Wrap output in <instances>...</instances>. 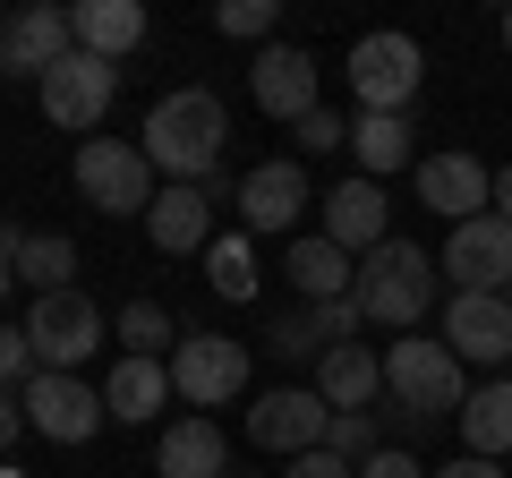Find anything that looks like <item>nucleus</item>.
<instances>
[{
	"mask_svg": "<svg viewBox=\"0 0 512 478\" xmlns=\"http://www.w3.org/2000/svg\"><path fill=\"white\" fill-rule=\"evenodd\" d=\"M495 214H504V222H512V163H504V171H495Z\"/></svg>",
	"mask_w": 512,
	"mask_h": 478,
	"instance_id": "4c0bfd02",
	"label": "nucleus"
},
{
	"mask_svg": "<svg viewBox=\"0 0 512 478\" xmlns=\"http://www.w3.org/2000/svg\"><path fill=\"white\" fill-rule=\"evenodd\" d=\"M291 478H359V470H350V461H333L325 444H316V453H299V461H291Z\"/></svg>",
	"mask_w": 512,
	"mask_h": 478,
	"instance_id": "f704fd0d",
	"label": "nucleus"
},
{
	"mask_svg": "<svg viewBox=\"0 0 512 478\" xmlns=\"http://www.w3.org/2000/svg\"><path fill=\"white\" fill-rule=\"evenodd\" d=\"M248 342H231V333H180V350H171V385H180V402L197 410H222L248 393Z\"/></svg>",
	"mask_w": 512,
	"mask_h": 478,
	"instance_id": "0eeeda50",
	"label": "nucleus"
},
{
	"mask_svg": "<svg viewBox=\"0 0 512 478\" xmlns=\"http://www.w3.org/2000/svg\"><path fill=\"white\" fill-rule=\"evenodd\" d=\"M504 52H512V9H504Z\"/></svg>",
	"mask_w": 512,
	"mask_h": 478,
	"instance_id": "ea45409f",
	"label": "nucleus"
},
{
	"mask_svg": "<svg viewBox=\"0 0 512 478\" xmlns=\"http://www.w3.org/2000/svg\"><path fill=\"white\" fill-rule=\"evenodd\" d=\"M103 419H111V410H103V393H94L86 376H52V368H43L35 385H26V427L52 436V444H86Z\"/></svg>",
	"mask_w": 512,
	"mask_h": 478,
	"instance_id": "ddd939ff",
	"label": "nucleus"
},
{
	"mask_svg": "<svg viewBox=\"0 0 512 478\" xmlns=\"http://www.w3.org/2000/svg\"><path fill=\"white\" fill-rule=\"evenodd\" d=\"M120 342H128V359H163V350H180L171 308H163V299H128V308H120Z\"/></svg>",
	"mask_w": 512,
	"mask_h": 478,
	"instance_id": "bb28decb",
	"label": "nucleus"
},
{
	"mask_svg": "<svg viewBox=\"0 0 512 478\" xmlns=\"http://www.w3.org/2000/svg\"><path fill=\"white\" fill-rule=\"evenodd\" d=\"M214 188H180V180H163L154 188V205H146V222H154V248L163 257H205L214 248Z\"/></svg>",
	"mask_w": 512,
	"mask_h": 478,
	"instance_id": "dca6fc26",
	"label": "nucleus"
},
{
	"mask_svg": "<svg viewBox=\"0 0 512 478\" xmlns=\"http://www.w3.org/2000/svg\"><path fill=\"white\" fill-rule=\"evenodd\" d=\"M325 239L342 248V257H367V248H384V239H393V231H384V188L350 171V180L325 197Z\"/></svg>",
	"mask_w": 512,
	"mask_h": 478,
	"instance_id": "a211bd4d",
	"label": "nucleus"
},
{
	"mask_svg": "<svg viewBox=\"0 0 512 478\" xmlns=\"http://www.w3.org/2000/svg\"><path fill=\"white\" fill-rule=\"evenodd\" d=\"M419 205H427V214H444V222L461 231V222L495 214V180H487V163H478V154H427V163H419Z\"/></svg>",
	"mask_w": 512,
	"mask_h": 478,
	"instance_id": "4468645a",
	"label": "nucleus"
},
{
	"mask_svg": "<svg viewBox=\"0 0 512 478\" xmlns=\"http://www.w3.org/2000/svg\"><path fill=\"white\" fill-rule=\"evenodd\" d=\"M111 94H120V69H111V60H94V52H69L52 77H43V120L86 137V129H103Z\"/></svg>",
	"mask_w": 512,
	"mask_h": 478,
	"instance_id": "1a4fd4ad",
	"label": "nucleus"
},
{
	"mask_svg": "<svg viewBox=\"0 0 512 478\" xmlns=\"http://www.w3.org/2000/svg\"><path fill=\"white\" fill-rule=\"evenodd\" d=\"M384 393H393V410H410L419 427L444 419V410L461 419V402H470L461 359L444 350V333H436V342H393V350H384Z\"/></svg>",
	"mask_w": 512,
	"mask_h": 478,
	"instance_id": "7ed1b4c3",
	"label": "nucleus"
},
{
	"mask_svg": "<svg viewBox=\"0 0 512 478\" xmlns=\"http://www.w3.org/2000/svg\"><path fill=\"white\" fill-rule=\"evenodd\" d=\"M350 282H359V257H342L325 231L291 248V291L308 299V308H325V299H350Z\"/></svg>",
	"mask_w": 512,
	"mask_h": 478,
	"instance_id": "b1692460",
	"label": "nucleus"
},
{
	"mask_svg": "<svg viewBox=\"0 0 512 478\" xmlns=\"http://www.w3.org/2000/svg\"><path fill=\"white\" fill-rule=\"evenodd\" d=\"M18 427H26V402H18V393H0V453L18 444Z\"/></svg>",
	"mask_w": 512,
	"mask_h": 478,
	"instance_id": "e433bc0d",
	"label": "nucleus"
},
{
	"mask_svg": "<svg viewBox=\"0 0 512 478\" xmlns=\"http://www.w3.org/2000/svg\"><path fill=\"white\" fill-rule=\"evenodd\" d=\"M69 18H77V52L111 60V69L146 43V9H137V0H77Z\"/></svg>",
	"mask_w": 512,
	"mask_h": 478,
	"instance_id": "412c9836",
	"label": "nucleus"
},
{
	"mask_svg": "<svg viewBox=\"0 0 512 478\" xmlns=\"http://www.w3.org/2000/svg\"><path fill=\"white\" fill-rule=\"evenodd\" d=\"M444 350L461 368H504L512 359V308L504 291H453L444 299Z\"/></svg>",
	"mask_w": 512,
	"mask_h": 478,
	"instance_id": "9d476101",
	"label": "nucleus"
},
{
	"mask_svg": "<svg viewBox=\"0 0 512 478\" xmlns=\"http://www.w3.org/2000/svg\"><path fill=\"white\" fill-rule=\"evenodd\" d=\"M333 146H350V120H342V111H325V103H316L308 120H299V154H333Z\"/></svg>",
	"mask_w": 512,
	"mask_h": 478,
	"instance_id": "2f4dec72",
	"label": "nucleus"
},
{
	"mask_svg": "<svg viewBox=\"0 0 512 478\" xmlns=\"http://www.w3.org/2000/svg\"><path fill=\"white\" fill-rule=\"evenodd\" d=\"M103 308H94L86 291H43L35 308H26V342H35V359L52 376H77L94 359V350H103Z\"/></svg>",
	"mask_w": 512,
	"mask_h": 478,
	"instance_id": "423d86ee",
	"label": "nucleus"
},
{
	"mask_svg": "<svg viewBox=\"0 0 512 478\" xmlns=\"http://www.w3.org/2000/svg\"><path fill=\"white\" fill-rule=\"evenodd\" d=\"M171 359H128L120 350V368H111V385H103V410L111 419H128V427H154V410L171 402Z\"/></svg>",
	"mask_w": 512,
	"mask_h": 478,
	"instance_id": "aec40b11",
	"label": "nucleus"
},
{
	"mask_svg": "<svg viewBox=\"0 0 512 478\" xmlns=\"http://www.w3.org/2000/svg\"><path fill=\"white\" fill-rule=\"evenodd\" d=\"M461 436H470L478 461H504L512 453V376L470 385V402H461Z\"/></svg>",
	"mask_w": 512,
	"mask_h": 478,
	"instance_id": "393cba45",
	"label": "nucleus"
},
{
	"mask_svg": "<svg viewBox=\"0 0 512 478\" xmlns=\"http://www.w3.org/2000/svg\"><path fill=\"white\" fill-rule=\"evenodd\" d=\"M436 274H453V291H512V222L504 214H478L444 239Z\"/></svg>",
	"mask_w": 512,
	"mask_h": 478,
	"instance_id": "f8f14e48",
	"label": "nucleus"
},
{
	"mask_svg": "<svg viewBox=\"0 0 512 478\" xmlns=\"http://www.w3.org/2000/svg\"><path fill=\"white\" fill-rule=\"evenodd\" d=\"M231 478H239V470H231Z\"/></svg>",
	"mask_w": 512,
	"mask_h": 478,
	"instance_id": "37998d69",
	"label": "nucleus"
},
{
	"mask_svg": "<svg viewBox=\"0 0 512 478\" xmlns=\"http://www.w3.org/2000/svg\"><path fill=\"white\" fill-rule=\"evenodd\" d=\"M274 350H282V359H325V333H316V316H308V308L282 316V325H274Z\"/></svg>",
	"mask_w": 512,
	"mask_h": 478,
	"instance_id": "473e14b6",
	"label": "nucleus"
},
{
	"mask_svg": "<svg viewBox=\"0 0 512 478\" xmlns=\"http://www.w3.org/2000/svg\"><path fill=\"white\" fill-rule=\"evenodd\" d=\"M316 393H325L333 410H376V393H384V359H376L367 342L325 350V359H316Z\"/></svg>",
	"mask_w": 512,
	"mask_h": 478,
	"instance_id": "4be33fe9",
	"label": "nucleus"
},
{
	"mask_svg": "<svg viewBox=\"0 0 512 478\" xmlns=\"http://www.w3.org/2000/svg\"><path fill=\"white\" fill-rule=\"evenodd\" d=\"M231 205H239V222H248V231L274 239V231H291V222L308 214V171H299V163H256L248 180H239Z\"/></svg>",
	"mask_w": 512,
	"mask_h": 478,
	"instance_id": "f3484780",
	"label": "nucleus"
},
{
	"mask_svg": "<svg viewBox=\"0 0 512 478\" xmlns=\"http://www.w3.org/2000/svg\"><path fill=\"white\" fill-rule=\"evenodd\" d=\"M376 436H384V427H376V410H333V427H325V453H333V461H350V470H359L367 453H384Z\"/></svg>",
	"mask_w": 512,
	"mask_h": 478,
	"instance_id": "c85d7f7f",
	"label": "nucleus"
},
{
	"mask_svg": "<svg viewBox=\"0 0 512 478\" xmlns=\"http://www.w3.org/2000/svg\"><path fill=\"white\" fill-rule=\"evenodd\" d=\"M419 86H427V52L410 35L376 26V35L350 43V94H359V111H410Z\"/></svg>",
	"mask_w": 512,
	"mask_h": 478,
	"instance_id": "20e7f679",
	"label": "nucleus"
},
{
	"mask_svg": "<svg viewBox=\"0 0 512 478\" xmlns=\"http://www.w3.org/2000/svg\"><path fill=\"white\" fill-rule=\"evenodd\" d=\"M69 52H77V18L52 9V0H35V9H18V18L0 26V69H9V77H35V86H43Z\"/></svg>",
	"mask_w": 512,
	"mask_h": 478,
	"instance_id": "9b49d317",
	"label": "nucleus"
},
{
	"mask_svg": "<svg viewBox=\"0 0 512 478\" xmlns=\"http://www.w3.org/2000/svg\"><path fill=\"white\" fill-rule=\"evenodd\" d=\"M205 282H214L222 299H256V257H248V239H214V248H205Z\"/></svg>",
	"mask_w": 512,
	"mask_h": 478,
	"instance_id": "cd10ccee",
	"label": "nucleus"
},
{
	"mask_svg": "<svg viewBox=\"0 0 512 478\" xmlns=\"http://www.w3.org/2000/svg\"><path fill=\"white\" fill-rule=\"evenodd\" d=\"M504 308H512V291H504Z\"/></svg>",
	"mask_w": 512,
	"mask_h": 478,
	"instance_id": "79ce46f5",
	"label": "nucleus"
},
{
	"mask_svg": "<svg viewBox=\"0 0 512 478\" xmlns=\"http://www.w3.org/2000/svg\"><path fill=\"white\" fill-rule=\"evenodd\" d=\"M350 299H359L367 325L410 333L427 316V299H436V265H427V248H410V239H384V248H367V257H359Z\"/></svg>",
	"mask_w": 512,
	"mask_h": 478,
	"instance_id": "f03ea898",
	"label": "nucleus"
},
{
	"mask_svg": "<svg viewBox=\"0 0 512 478\" xmlns=\"http://www.w3.org/2000/svg\"><path fill=\"white\" fill-rule=\"evenodd\" d=\"M359 478H427V470H419V453L384 444V453H367V461H359Z\"/></svg>",
	"mask_w": 512,
	"mask_h": 478,
	"instance_id": "72a5a7b5",
	"label": "nucleus"
},
{
	"mask_svg": "<svg viewBox=\"0 0 512 478\" xmlns=\"http://www.w3.org/2000/svg\"><path fill=\"white\" fill-rule=\"evenodd\" d=\"M154 470H163V478H231V444H222V427L197 410V419H171L163 427Z\"/></svg>",
	"mask_w": 512,
	"mask_h": 478,
	"instance_id": "6ab92c4d",
	"label": "nucleus"
},
{
	"mask_svg": "<svg viewBox=\"0 0 512 478\" xmlns=\"http://www.w3.org/2000/svg\"><path fill=\"white\" fill-rule=\"evenodd\" d=\"M9 274H18L35 299H43V291H77V282H69V274H77V248H69L60 231H26L18 257H9Z\"/></svg>",
	"mask_w": 512,
	"mask_h": 478,
	"instance_id": "a878e982",
	"label": "nucleus"
},
{
	"mask_svg": "<svg viewBox=\"0 0 512 478\" xmlns=\"http://www.w3.org/2000/svg\"><path fill=\"white\" fill-rule=\"evenodd\" d=\"M35 376H43V359H35V342H26V325H0V393L35 385Z\"/></svg>",
	"mask_w": 512,
	"mask_h": 478,
	"instance_id": "7c9ffc66",
	"label": "nucleus"
},
{
	"mask_svg": "<svg viewBox=\"0 0 512 478\" xmlns=\"http://www.w3.org/2000/svg\"><path fill=\"white\" fill-rule=\"evenodd\" d=\"M146 163L163 171V180H180V188H205L222 171V146H231V111H222V94L214 86H171L163 103L146 111Z\"/></svg>",
	"mask_w": 512,
	"mask_h": 478,
	"instance_id": "f257e3e1",
	"label": "nucleus"
},
{
	"mask_svg": "<svg viewBox=\"0 0 512 478\" xmlns=\"http://www.w3.org/2000/svg\"><path fill=\"white\" fill-rule=\"evenodd\" d=\"M248 86H256V111H265V120H308L316 111V60L299 52V43H265V52H256V69H248Z\"/></svg>",
	"mask_w": 512,
	"mask_h": 478,
	"instance_id": "2eb2a0df",
	"label": "nucleus"
},
{
	"mask_svg": "<svg viewBox=\"0 0 512 478\" xmlns=\"http://www.w3.org/2000/svg\"><path fill=\"white\" fill-rule=\"evenodd\" d=\"M325 427H333V402L316 385H274V393H256L248 402V444L256 453H316L325 444Z\"/></svg>",
	"mask_w": 512,
	"mask_h": 478,
	"instance_id": "6e6552de",
	"label": "nucleus"
},
{
	"mask_svg": "<svg viewBox=\"0 0 512 478\" xmlns=\"http://www.w3.org/2000/svg\"><path fill=\"white\" fill-rule=\"evenodd\" d=\"M214 26H222V35H239V43H265L282 26V9H274V0H222Z\"/></svg>",
	"mask_w": 512,
	"mask_h": 478,
	"instance_id": "c756f323",
	"label": "nucleus"
},
{
	"mask_svg": "<svg viewBox=\"0 0 512 478\" xmlns=\"http://www.w3.org/2000/svg\"><path fill=\"white\" fill-rule=\"evenodd\" d=\"M427 478H504L495 461H478V453H461V461H444V470H427Z\"/></svg>",
	"mask_w": 512,
	"mask_h": 478,
	"instance_id": "c9c22d12",
	"label": "nucleus"
},
{
	"mask_svg": "<svg viewBox=\"0 0 512 478\" xmlns=\"http://www.w3.org/2000/svg\"><path fill=\"white\" fill-rule=\"evenodd\" d=\"M77 197L94 214H146L154 205V163L137 137H86L77 146Z\"/></svg>",
	"mask_w": 512,
	"mask_h": 478,
	"instance_id": "39448f33",
	"label": "nucleus"
},
{
	"mask_svg": "<svg viewBox=\"0 0 512 478\" xmlns=\"http://www.w3.org/2000/svg\"><path fill=\"white\" fill-rule=\"evenodd\" d=\"M0 478H26V470H0Z\"/></svg>",
	"mask_w": 512,
	"mask_h": 478,
	"instance_id": "a19ab883",
	"label": "nucleus"
},
{
	"mask_svg": "<svg viewBox=\"0 0 512 478\" xmlns=\"http://www.w3.org/2000/svg\"><path fill=\"white\" fill-rule=\"evenodd\" d=\"M410 111H359L350 120V146H359V180H376L384 188V171H410L419 154H410Z\"/></svg>",
	"mask_w": 512,
	"mask_h": 478,
	"instance_id": "5701e85b",
	"label": "nucleus"
},
{
	"mask_svg": "<svg viewBox=\"0 0 512 478\" xmlns=\"http://www.w3.org/2000/svg\"><path fill=\"white\" fill-rule=\"evenodd\" d=\"M9 291H18V274H9V257H0V299H9Z\"/></svg>",
	"mask_w": 512,
	"mask_h": 478,
	"instance_id": "58836bf2",
	"label": "nucleus"
}]
</instances>
